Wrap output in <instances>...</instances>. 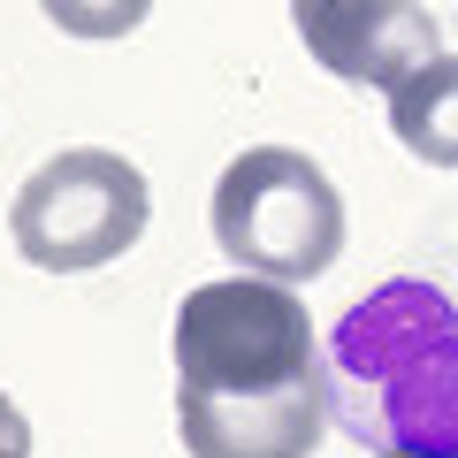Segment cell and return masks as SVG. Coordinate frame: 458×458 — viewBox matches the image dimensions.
<instances>
[{
	"label": "cell",
	"instance_id": "8",
	"mask_svg": "<svg viewBox=\"0 0 458 458\" xmlns=\"http://www.w3.org/2000/svg\"><path fill=\"white\" fill-rule=\"evenodd\" d=\"M0 458H31V420L8 390H0Z\"/></svg>",
	"mask_w": 458,
	"mask_h": 458
},
{
	"label": "cell",
	"instance_id": "5",
	"mask_svg": "<svg viewBox=\"0 0 458 458\" xmlns=\"http://www.w3.org/2000/svg\"><path fill=\"white\" fill-rule=\"evenodd\" d=\"M291 23L313 62L360 92H397L443 54V31L420 0H291Z\"/></svg>",
	"mask_w": 458,
	"mask_h": 458
},
{
	"label": "cell",
	"instance_id": "4",
	"mask_svg": "<svg viewBox=\"0 0 458 458\" xmlns=\"http://www.w3.org/2000/svg\"><path fill=\"white\" fill-rule=\"evenodd\" d=\"M146 214H153V191L138 176V161H123L107 146H69L23 176L16 207H8V237L47 276H84V267L123 260L146 237Z\"/></svg>",
	"mask_w": 458,
	"mask_h": 458
},
{
	"label": "cell",
	"instance_id": "3",
	"mask_svg": "<svg viewBox=\"0 0 458 458\" xmlns=\"http://www.w3.org/2000/svg\"><path fill=\"white\" fill-rule=\"evenodd\" d=\"M214 245L245 276L267 283H313L344 252V199L328 168L298 146H252L214 183Z\"/></svg>",
	"mask_w": 458,
	"mask_h": 458
},
{
	"label": "cell",
	"instance_id": "7",
	"mask_svg": "<svg viewBox=\"0 0 458 458\" xmlns=\"http://www.w3.org/2000/svg\"><path fill=\"white\" fill-rule=\"evenodd\" d=\"M54 31L69 38H131L153 16V0H38Z\"/></svg>",
	"mask_w": 458,
	"mask_h": 458
},
{
	"label": "cell",
	"instance_id": "9",
	"mask_svg": "<svg viewBox=\"0 0 458 458\" xmlns=\"http://www.w3.org/2000/svg\"><path fill=\"white\" fill-rule=\"evenodd\" d=\"M375 458H428V451H375Z\"/></svg>",
	"mask_w": 458,
	"mask_h": 458
},
{
	"label": "cell",
	"instance_id": "1",
	"mask_svg": "<svg viewBox=\"0 0 458 458\" xmlns=\"http://www.w3.org/2000/svg\"><path fill=\"white\" fill-rule=\"evenodd\" d=\"M336 428L328 352L291 283H199L176 306V436L191 458H313Z\"/></svg>",
	"mask_w": 458,
	"mask_h": 458
},
{
	"label": "cell",
	"instance_id": "2",
	"mask_svg": "<svg viewBox=\"0 0 458 458\" xmlns=\"http://www.w3.org/2000/svg\"><path fill=\"white\" fill-rule=\"evenodd\" d=\"M328 412L367 451L458 458V260L375 283L328 328Z\"/></svg>",
	"mask_w": 458,
	"mask_h": 458
},
{
	"label": "cell",
	"instance_id": "6",
	"mask_svg": "<svg viewBox=\"0 0 458 458\" xmlns=\"http://www.w3.org/2000/svg\"><path fill=\"white\" fill-rule=\"evenodd\" d=\"M390 131L412 161L458 168V54H436L412 84L390 92Z\"/></svg>",
	"mask_w": 458,
	"mask_h": 458
}]
</instances>
